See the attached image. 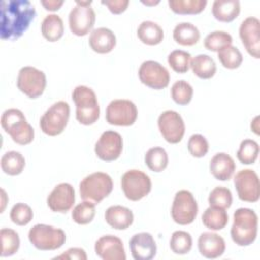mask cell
Returning a JSON list of instances; mask_svg holds the SVG:
<instances>
[{"mask_svg": "<svg viewBox=\"0 0 260 260\" xmlns=\"http://www.w3.org/2000/svg\"><path fill=\"white\" fill-rule=\"evenodd\" d=\"M34 217L32 209L29 205L23 202L14 204L10 210V219L13 223L23 226L28 224Z\"/></svg>", "mask_w": 260, "mask_h": 260, "instance_id": "cell-43", "label": "cell"}, {"mask_svg": "<svg viewBox=\"0 0 260 260\" xmlns=\"http://www.w3.org/2000/svg\"><path fill=\"white\" fill-rule=\"evenodd\" d=\"M43 37L49 42L59 41L64 34V24L62 18L57 14L47 15L41 24Z\"/></svg>", "mask_w": 260, "mask_h": 260, "instance_id": "cell-28", "label": "cell"}, {"mask_svg": "<svg viewBox=\"0 0 260 260\" xmlns=\"http://www.w3.org/2000/svg\"><path fill=\"white\" fill-rule=\"evenodd\" d=\"M190 53L183 50H174L168 56V63L177 73H185L190 68Z\"/></svg>", "mask_w": 260, "mask_h": 260, "instance_id": "cell-41", "label": "cell"}, {"mask_svg": "<svg viewBox=\"0 0 260 260\" xmlns=\"http://www.w3.org/2000/svg\"><path fill=\"white\" fill-rule=\"evenodd\" d=\"M88 44L95 53L108 54L116 47V36L110 28L98 27L91 30Z\"/></svg>", "mask_w": 260, "mask_h": 260, "instance_id": "cell-22", "label": "cell"}, {"mask_svg": "<svg viewBox=\"0 0 260 260\" xmlns=\"http://www.w3.org/2000/svg\"><path fill=\"white\" fill-rule=\"evenodd\" d=\"M16 85L29 99H37L43 94L46 88V74L36 67L24 66L18 71Z\"/></svg>", "mask_w": 260, "mask_h": 260, "instance_id": "cell-11", "label": "cell"}, {"mask_svg": "<svg viewBox=\"0 0 260 260\" xmlns=\"http://www.w3.org/2000/svg\"><path fill=\"white\" fill-rule=\"evenodd\" d=\"M1 126L17 144L26 145L34 140L35 131L27 123L24 114L18 109L4 111L1 116Z\"/></svg>", "mask_w": 260, "mask_h": 260, "instance_id": "cell-4", "label": "cell"}, {"mask_svg": "<svg viewBox=\"0 0 260 260\" xmlns=\"http://www.w3.org/2000/svg\"><path fill=\"white\" fill-rule=\"evenodd\" d=\"M238 197L242 201L257 202L260 198V182L257 173L251 169L239 171L234 178Z\"/></svg>", "mask_w": 260, "mask_h": 260, "instance_id": "cell-13", "label": "cell"}, {"mask_svg": "<svg viewBox=\"0 0 260 260\" xmlns=\"http://www.w3.org/2000/svg\"><path fill=\"white\" fill-rule=\"evenodd\" d=\"M232 36L223 30L212 31L204 39V47L211 52H218L220 49L232 45Z\"/></svg>", "mask_w": 260, "mask_h": 260, "instance_id": "cell-40", "label": "cell"}, {"mask_svg": "<svg viewBox=\"0 0 260 260\" xmlns=\"http://www.w3.org/2000/svg\"><path fill=\"white\" fill-rule=\"evenodd\" d=\"M131 255L135 260H150L156 254V244L151 234L142 232L132 236L129 241Z\"/></svg>", "mask_w": 260, "mask_h": 260, "instance_id": "cell-20", "label": "cell"}, {"mask_svg": "<svg viewBox=\"0 0 260 260\" xmlns=\"http://www.w3.org/2000/svg\"><path fill=\"white\" fill-rule=\"evenodd\" d=\"M138 77L144 85L157 90L166 88L170 83L169 70L158 62L152 60L144 61L140 65Z\"/></svg>", "mask_w": 260, "mask_h": 260, "instance_id": "cell-15", "label": "cell"}, {"mask_svg": "<svg viewBox=\"0 0 260 260\" xmlns=\"http://www.w3.org/2000/svg\"><path fill=\"white\" fill-rule=\"evenodd\" d=\"M217 58L220 64L228 69L239 68L243 62L241 51L235 46H226L217 52Z\"/></svg>", "mask_w": 260, "mask_h": 260, "instance_id": "cell-35", "label": "cell"}, {"mask_svg": "<svg viewBox=\"0 0 260 260\" xmlns=\"http://www.w3.org/2000/svg\"><path fill=\"white\" fill-rule=\"evenodd\" d=\"M1 238V257H8L14 255L20 246V240L18 234L8 228H3L0 231Z\"/></svg>", "mask_w": 260, "mask_h": 260, "instance_id": "cell-34", "label": "cell"}, {"mask_svg": "<svg viewBox=\"0 0 260 260\" xmlns=\"http://www.w3.org/2000/svg\"><path fill=\"white\" fill-rule=\"evenodd\" d=\"M0 37L14 41L20 38L36 17L35 6L28 0H1Z\"/></svg>", "mask_w": 260, "mask_h": 260, "instance_id": "cell-1", "label": "cell"}, {"mask_svg": "<svg viewBox=\"0 0 260 260\" xmlns=\"http://www.w3.org/2000/svg\"><path fill=\"white\" fill-rule=\"evenodd\" d=\"M123 150V138L120 133L107 130L102 133L94 145L96 156L104 161H114L120 157Z\"/></svg>", "mask_w": 260, "mask_h": 260, "instance_id": "cell-16", "label": "cell"}, {"mask_svg": "<svg viewBox=\"0 0 260 260\" xmlns=\"http://www.w3.org/2000/svg\"><path fill=\"white\" fill-rule=\"evenodd\" d=\"M75 201L74 188L68 183L58 184L47 197V204L54 212L66 213Z\"/></svg>", "mask_w": 260, "mask_h": 260, "instance_id": "cell-18", "label": "cell"}, {"mask_svg": "<svg viewBox=\"0 0 260 260\" xmlns=\"http://www.w3.org/2000/svg\"><path fill=\"white\" fill-rule=\"evenodd\" d=\"M258 120H259V117L257 116V117H255L254 118V120L252 121V123H251V129L256 133V134H259V132H258V130H259V127H258Z\"/></svg>", "mask_w": 260, "mask_h": 260, "instance_id": "cell-49", "label": "cell"}, {"mask_svg": "<svg viewBox=\"0 0 260 260\" xmlns=\"http://www.w3.org/2000/svg\"><path fill=\"white\" fill-rule=\"evenodd\" d=\"M199 253L207 259L220 257L225 251V242L221 236L212 232H204L198 238Z\"/></svg>", "mask_w": 260, "mask_h": 260, "instance_id": "cell-21", "label": "cell"}, {"mask_svg": "<svg viewBox=\"0 0 260 260\" xmlns=\"http://www.w3.org/2000/svg\"><path fill=\"white\" fill-rule=\"evenodd\" d=\"M69 116L70 107L68 103L64 101L56 102L41 117L40 128L49 136L59 135L65 130Z\"/></svg>", "mask_w": 260, "mask_h": 260, "instance_id": "cell-7", "label": "cell"}, {"mask_svg": "<svg viewBox=\"0 0 260 260\" xmlns=\"http://www.w3.org/2000/svg\"><path fill=\"white\" fill-rule=\"evenodd\" d=\"M202 222L211 231H219L228 224L229 215L225 209L209 206L202 214Z\"/></svg>", "mask_w": 260, "mask_h": 260, "instance_id": "cell-30", "label": "cell"}, {"mask_svg": "<svg viewBox=\"0 0 260 260\" xmlns=\"http://www.w3.org/2000/svg\"><path fill=\"white\" fill-rule=\"evenodd\" d=\"M171 96L178 105H188L193 98V87L186 80H178L171 87Z\"/></svg>", "mask_w": 260, "mask_h": 260, "instance_id": "cell-39", "label": "cell"}, {"mask_svg": "<svg viewBox=\"0 0 260 260\" xmlns=\"http://www.w3.org/2000/svg\"><path fill=\"white\" fill-rule=\"evenodd\" d=\"M137 37L143 44L155 46L160 44L164 40V30L156 22L145 20L139 24L137 28Z\"/></svg>", "mask_w": 260, "mask_h": 260, "instance_id": "cell-26", "label": "cell"}, {"mask_svg": "<svg viewBox=\"0 0 260 260\" xmlns=\"http://www.w3.org/2000/svg\"><path fill=\"white\" fill-rule=\"evenodd\" d=\"M232 202H233L232 192L230 191V189L225 187H222V186L215 187L209 193V196H208L209 206L226 209L232 205Z\"/></svg>", "mask_w": 260, "mask_h": 260, "instance_id": "cell-42", "label": "cell"}, {"mask_svg": "<svg viewBox=\"0 0 260 260\" xmlns=\"http://www.w3.org/2000/svg\"><path fill=\"white\" fill-rule=\"evenodd\" d=\"M113 180L107 173L94 172L89 174L79 184L80 197L83 200L99 204L113 191Z\"/></svg>", "mask_w": 260, "mask_h": 260, "instance_id": "cell-5", "label": "cell"}, {"mask_svg": "<svg viewBox=\"0 0 260 260\" xmlns=\"http://www.w3.org/2000/svg\"><path fill=\"white\" fill-rule=\"evenodd\" d=\"M95 215V204L91 201L83 200L78 203L71 212V217L77 224H87L92 221Z\"/></svg>", "mask_w": 260, "mask_h": 260, "instance_id": "cell-37", "label": "cell"}, {"mask_svg": "<svg viewBox=\"0 0 260 260\" xmlns=\"http://www.w3.org/2000/svg\"><path fill=\"white\" fill-rule=\"evenodd\" d=\"M144 161L150 171L159 173L168 167L169 156L165 148L160 146H154L146 151Z\"/></svg>", "mask_w": 260, "mask_h": 260, "instance_id": "cell-31", "label": "cell"}, {"mask_svg": "<svg viewBox=\"0 0 260 260\" xmlns=\"http://www.w3.org/2000/svg\"><path fill=\"white\" fill-rule=\"evenodd\" d=\"M157 126L161 136L172 144L179 143L185 134V123L176 111L162 112L157 119Z\"/></svg>", "mask_w": 260, "mask_h": 260, "instance_id": "cell-14", "label": "cell"}, {"mask_svg": "<svg viewBox=\"0 0 260 260\" xmlns=\"http://www.w3.org/2000/svg\"><path fill=\"white\" fill-rule=\"evenodd\" d=\"M102 4L106 5L113 14H120L127 9L129 5V1L128 0H106V1H102Z\"/></svg>", "mask_w": 260, "mask_h": 260, "instance_id": "cell-46", "label": "cell"}, {"mask_svg": "<svg viewBox=\"0 0 260 260\" xmlns=\"http://www.w3.org/2000/svg\"><path fill=\"white\" fill-rule=\"evenodd\" d=\"M190 67L193 73L201 79H209L213 77L216 72V65L214 60L205 54H199L192 58Z\"/></svg>", "mask_w": 260, "mask_h": 260, "instance_id": "cell-29", "label": "cell"}, {"mask_svg": "<svg viewBox=\"0 0 260 260\" xmlns=\"http://www.w3.org/2000/svg\"><path fill=\"white\" fill-rule=\"evenodd\" d=\"M212 15L221 22H231L236 19L241 11L238 0H215L212 4Z\"/></svg>", "mask_w": 260, "mask_h": 260, "instance_id": "cell-25", "label": "cell"}, {"mask_svg": "<svg viewBox=\"0 0 260 260\" xmlns=\"http://www.w3.org/2000/svg\"><path fill=\"white\" fill-rule=\"evenodd\" d=\"M30 244L41 251H54L61 248L66 242L65 232L49 224L38 223L28 231Z\"/></svg>", "mask_w": 260, "mask_h": 260, "instance_id": "cell-6", "label": "cell"}, {"mask_svg": "<svg viewBox=\"0 0 260 260\" xmlns=\"http://www.w3.org/2000/svg\"><path fill=\"white\" fill-rule=\"evenodd\" d=\"M188 151L194 157H203L209 149L207 139L201 134H193L188 140Z\"/></svg>", "mask_w": 260, "mask_h": 260, "instance_id": "cell-44", "label": "cell"}, {"mask_svg": "<svg viewBox=\"0 0 260 260\" xmlns=\"http://www.w3.org/2000/svg\"><path fill=\"white\" fill-rule=\"evenodd\" d=\"M41 4L43 5V7L46 10L57 11L64 4V1H62V0H42Z\"/></svg>", "mask_w": 260, "mask_h": 260, "instance_id": "cell-47", "label": "cell"}, {"mask_svg": "<svg viewBox=\"0 0 260 260\" xmlns=\"http://www.w3.org/2000/svg\"><path fill=\"white\" fill-rule=\"evenodd\" d=\"M6 202H8V197L6 196V193L3 189H1V212H3L4 208H5V205H6Z\"/></svg>", "mask_w": 260, "mask_h": 260, "instance_id": "cell-48", "label": "cell"}, {"mask_svg": "<svg viewBox=\"0 0 260 260\" xmlns=\"http://www.w3.org/2000/svg\"><path fill=\"white\" fill-rule=\"evenodd\" d=\"M54 259H63V260H86L87 255L82 248H69L67 251L62 253L59 256H56Z\"/></svg>", "mask_w": 260, "mask_h": 260, "instance_id": "cell-45", "label": "cell"}, {"mask_svg": "<svg viewBox=\"0 0 260 260\" xmlns=\"http://www.w3.org/2000/svg\"><path fill=\"white\" fill-rule=\"evenodd\" d=\"M239 36L248 54L255 59H259L260 20L254 16H249L245 18L239 27Z\"/></svg>", "mask_w": 260, "mask_h": 260, "instance_id": "cell-17", "label": "cell"}, {"mask_svg": "<svg viewBox=\"0 0 260 260\" xmlns=\"http://www.w3.org/2000/svg\"><path fill=\"white\" fill-rule=\"evenodd\" d=\"M259 144L253 139H244L237 151V157L244 165H251L256 161L259 154Z\"/></svg>", "mask_w": 260, "mask_h": 260, "instance_id": "cell-38", "label": "cell"}, {"mask_svg": "<svg viewBox=\"0 0 260 260\" xmlns=\"http://www.w3.org/2000/svg\"><path fill=\"white\" fill-rule=\"evenodd\" d=\"M198 213V204L190 191L180 190L176 193L172 208L171 215L173 220L181 225L192 223Z\"/></svg>", "mask_w": 260, "mask_h": 260, "instance_id": "cell-10", "label": "cell"}, {"mask_svg": "<svg viewBox=\"0 0 260 260\" xmlns=\"http://www.w3.org/2000/svg\"><path fill=\"white\" fill-rule=\"evenodd\" d=\"M173 38L181 46H193L199 41L200 32L191 22H181L175 26Z\"/></svg>", "mask_w": 260, "mask_h": 260, "instance_id": "cell-27", "label": "cell"}, {"mask_svg": "<svg viewBox=\"0 0 260 260\" xmlns=\"http://www.w3.org/2000/svg\"><path fill=\"white\" fill-rule=\"evenodd\" d=\"M138 111L133 102L117 99L110 102L106 109V120L110 125L131 126L137 119Z\"/></svg>", "mask_w": 260, "mask_h": 260, "instance_id": "cell-12", "label": "cell"}, {"mask_svg": "<svg viewBox=\"0 0 260 260\" xmlns=\"http://www.w3.org/2000/svg\"><path fill=\"white\" fill-rule=\"evenodd\" d=\"M193 240L191 235L185 231H175L170 240V248L177 255H185L192 249Z\"/></svg>", "mask_w": 260, "mask_h": 260, "instance_id": "cell-36", "label": "cell"}, {"mask_svg": "<svg viewBox=\"0 0 260 260\" xmlns=\"http://www.w3.org/2000/svg\"><path fill=\"white\" fill-rule=\"evenodd\" d=\"M209 171L216 180L229 181L236 171V162L228 153L218 152L210 159Z\"/></svg>", "mask_w": 260, "mask_h": 260, "instance_id": "cell-23", "label": "cell"}, {"mask_svg": "<svg viewBox=\"0 0 260 260\" xmlns=\"http://www.w3.org/2000/svg\"><path fill=\"white\" fill-rule=\"evenodd\" d=\"M94 252L103 260H126L123 242L113 235L99 238L94 244Z\"/></svg>", "mask_w": 260, "mask_h": 260, "instance_id": "cell-19", "label": "cell"}, {"mask_svg": "<svg viewBox=\"0 0 260 260\" xmlns=\"http://www.w3.org/2000/svg\"><path fill=\"white\" fill-rule=\"evenodd\" d=\"M106 222L115 230H126L134 220L133 212L122 205H112L105 212Z\"/></svg>", "mask_w": 260, "mask_h": 260, "instance_id": "cell-24", "label": "cell"}, {"mask_svg": "<svg viewBox=\"0 0 260 260\" xmlns=\"http://www.w3.org/2000/svg\"><path fill=\"white\" fill-rule=\"evenodd\" d=\"M171 10L177 14L189 15L202 12L207 4L206 0H169Z\"/></svg>", "mask_w": 260, "mask_h": 260, "instance_id": "cell-33", "label": "cell"}, {"mask_svg": "<svg viewBox=\"0 0 260 260\" xmlns=\"http://www.w3.org/2000/svg\"><path fill=\"white\" fill-rule=\"evenodd\" d=\"M258 233V215L247 207L238 208L234 212V221L231 228V237L235 244L241 247L254 243Z\"/></svg>", "mask_w": 260, "mask_h": 260, "instance_id": "cell-2", "label": "cell"}, {"mask_svg": "<svg viewBox=\"0 0 260 260\" xmlns=\"http://www.w3.org/2000/svg\"><path fill=\"white\" fill-rule=\"evenodd\" d=\"M143 4L145 5H149V6H153V5H156L159 3V1H142Z\"/></svg>", "mask_w": 260, "mask_h": 260, "instance_id": "cell-50", "label": "cell"}, {"mask_svg": "<svg viewBox=\"0 0 260 260\" xmlns=\"http://www.w3.org/2000/svg\"><path fill=\"white\" fill-rule=\"evenodd\" d=\"M68 16L71 32L78 37L86 36L93 27L95 13L91 7V1H76Z\"/></svg>", "mask_w": 260, "mask_h": 260, "instance_id": "cell-9", "label": "cell"}, {"mask_svg": "<svg viewBox=\"0 0 260 260\" xmlns=\"http://www.w3.org/2000/svg\"><path fill=\"white\" fill-rule=\"evenodd\" d=\"M121 188L126 198L131 201H138L151 191V180L140 170H129L122 176Z\"/></svg>", "mask_w": 260, "mask_h": 260, "instance_id": "cell-8", "label": "cell"}, {"mask_svg": "<svg viewBox=\"0 0 260 260\" xmlns=\"http://www.w3.org/2000/svg\"><path fill=\"white\" fill-rule=\"evenodd\" d=\"M76 107V120L85 126L94 124L100 118V105L95 92L86 85H77L72 91Z\"/></svg>", "mask_w": 260, "mask_h": 260, "instance_id": "cell-3", "label": "cell"}, {"mask_svg": "<svg viewBox=\"0 0 260 260\" xmlns=\"http://www.w3.org/2000/svg\"><path fill=\"white\" fill-rule=\"evenodd\" d=\"M25 166L24 156L15 150L7 151L1 157V169L9 176L19 175Z\"/></svg>", "mask_w": 260, "mask_h": 260, "instance_id": "cell-32", "label": "cell"}]
</instances>
